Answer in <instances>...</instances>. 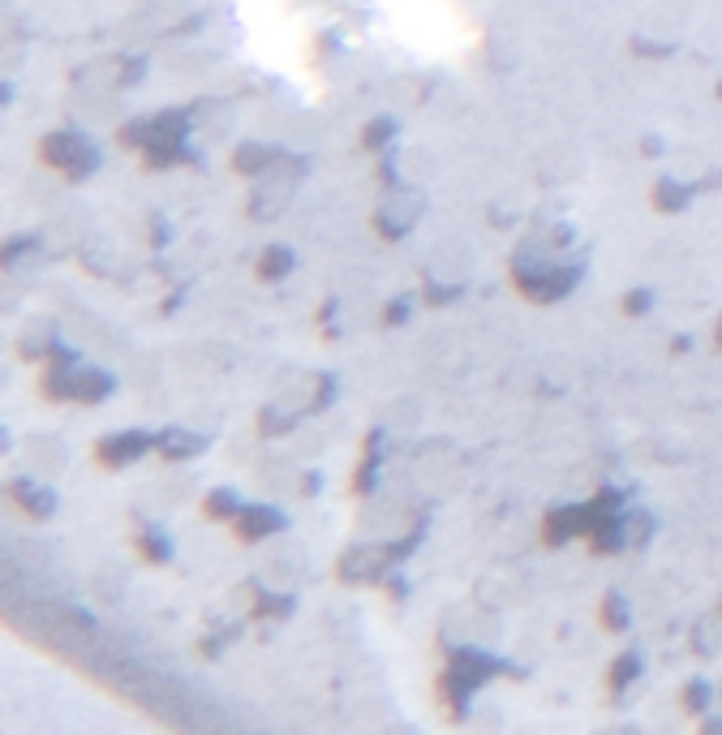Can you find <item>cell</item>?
I'll return each instance as SVG.
<instances>
[{
	"label": "cell",
	"instance_id": "16",
	"mask_svg": "<svg viewBox=\"0 0 722 735\" xmlns=\"http://www.w3.org/2000/svg\"><path fill=\"white\" fill-rule=\"evenodd\" d=\"M288 611H293L288 594H254V607H250L254 619H284Z\"/></svg>",
	"mask_w": 722,
	"mask_h": 735
},
{
	"label": "cell",
	"instance_id": "21",
	"mask_svg": "<svg viewBox=\"0 0 722 735\" xmlns=\"http://www.w3.org/2000/svg\"><path fill=\"white\" fill-rule=\"evenodd\" d=\"M606 624H611V628H619V624H624V607H619L615 598L606 602Z\"/></svg>",
	"mask_w": 722,
	"mask_h": 735
},
{
	"label": "cell",
	"instance_id": "8",
	"mask_svg": "<svg viewBox=\"0 0 722 735\" xmlns=\"http://www.w3.org/2000/svg\"><path fill=\"white\" fill-rule=\"evenodd\" d=\"M207 448V439H198V435H190V430H164V435H155V452H160L164 460H190L194 452H202Z\"/></svg>",
	"mask_w": 722,
	"mask_h": 735
},
{
	"label": "cell",
	"instance_id": "14",
	"mask_svg": "<svg viewBox=\"0 0 722 735\" xmlns=\"http://www.w3.org/2000/svg\"><path fill=\"white\" fill-rule=\"evenodd\" d=\"M241 508H237V495L233 490H211L207 499H202V516H207V521H233Z\"/></svg>",
	"mask_w": 722,
	"mask_h": 735
},
{
	"label": "cell",
	"instance_id": "7",
	"mask_svg": "<svg viewBox=\"0 0 722 735\" xmlns=\"http://www.w3.org/2000/svg\"><path fill=\"white\" fill-rule=\"evenodd\" d=\"M9 499L18 503V508L31 516V521H48V516L56 512V499L43 486H31V482H13L9 486Z\"/></svg>",
	"mask_w": 722,
	"mask_h": 735
},
{
	"label": "cell",
	"instance_id": "2",
	"mask_svg": "<svg viewBox=\"0 0 722 735\" xmlns=\"http://www.w3.org/2000/svg\"><path fill=\"white\" fill-rule=\"evenodd\" d=\"M512 284L516 293L529 297V301H555L572 288V276L559 267H546V263H533L529 250H516L512 258Z\"/></svg>",
	"mask_w": 722,
	"mask_h": 735
},
{
	"label": "cell",
	"instance_id": "18",
	"mask_svg": "<svg viewBox=\"0 0 722 735\" xmlns=\"http://www.w3.org/2000/svg\"><path fill=\"white\" fill-rule=\"evenodd\" d=\"M379 319H383V327H400L404 319H409V301H404V297H396V301H387V306H383V314H379Z\"/></svg>",
	"mask_w": 722,
	"mask_h": 735
},
{
	"label": "cell",
	"instance_id": "17",
	"mask_svg": "<svg viewBox=\"0 0 722 735\" xmlns=\"http://www.w3.org/2000/svg\"><path fill=\"white\" fill-rule=\"evenodd\" d=\"M426 306H447V301H456L460 297V288L456 284H426Z\"/></svg>",
	"mask_w": 722,
	"mask_h": 735
},
{
	"label": "cell",
	"instance_id": "12",
	"mask_svg": "<svg viewBox=\"0 0 722 735\" xmlns=\"http://www.w3.org/2000/svg\"><path fill=\"white\" fill-rule=\"evenodd\" d=\"M396 138V121L392 117H374L366 129H361V151L370 155H387V147H392Z\"/></svg>",
	"mask_w": 722,
	"mask_h": 735
},
{
	"label": "cell",
	"instance_id": "11",
	"mask_svg": "<svg viewBox=\"0 0 722 735\" xmlns=\"http://www.w3.org/2000/svg\"><path fill=\"white\" fill-rule=\"evenodd\" d=\"M288 271H293V250H284V245H267V250L258 254L254 276L263 280V284H276V280H284Z\"/></svg>",
	"mask_w": 722,
	"mask_h": 735
},
{
	"label": "cell",
	"instance_id": "10",
	"mask_svg": "<svg viewBox=\"0 0 722 735\" xmlns=\"http://www.w3.org/2000/svg\"><path fill=\"white\" fill-rule=\"evenodd\" d=\"M108 396H112V374L95 370V366L78 370V379H74V400H82V405H99V400H108Z\"/></svg>",
	"mask_w": 722,
	"mask_h": 735
},
{
	"label": "cell",
	"instance_id": "6",
	"mask_svg": "<svg viewBox=\"0 0 722 735\" xmlns=\"http://www.w3.org/2000/svg\"><path fill=\"white\" fill-rule=\"evenodd\" d=\"M589 525V508H555V512H546V521H542V542L546 546H563L568 538H576Z\"/></svg>",
	"mask_w": 722,
	"mask_h": 735
},
{
	"label": "cell",
	"instance_id": "5",
	"mask_svg": "<svg viewBox=\"0 0 722 735\" xmlns=\"http://www.w3.org/2000/svg\"><path fill=\"white\" fill-rule=\"evenodd\" d=\"M228 525H233L237 542H263V538H271V533L284 529V516L276 508H241Z\"/></svg>",
	"mask_w": 722,
	"mask_h": 735
},
{
	"label": "cell",
	"instance_id": "9",
	"mask_svg": "<svg viewBox=\"0 0 722 735\" xmlns=\"http://www.w3.org/2000/svg\"><path fill=\"white\" fill-rule=\"evenodd\" d=\"M276 164H280V151L258 147V142H245V147L233 151V172H241V177H258V172H267Z\"/></svg>",
	"mask_w": 722,
	"mask_h": 735
},
{
	"label": "cell",
	"instance_id": "3",
	"mask_svg": "<svg viewBox=\"0 0 722 735\" xmlns=\"http://www.w3.org/2000/svg\"><path fill=\"white\" fill-rule=\"evenodd\" d=\"M147 452H155V435H142V430H125V435H104L95 443V460L104 469H125L142 460Z\"/></svg>",
	"mask_w": 722,
	"mask_h": 735
},
{
	"label": "cell",
	"instance_id": "19",
	"mask_svg": "<svg viewBox=\"0 0 722 735\" xmlns=\"http://www.w3.org/2000/svg\"><path fill=\"white\" fill-rule=\"evenodd\" d=\"M224 645H228V632H220V637H207V641H202V645H198V650H202V654H207V658H215V654H220V650H224Z\"/></svg>",
	"mask_w": 722,
	"mask_h": 735
},
{
	"label": "cell",
	"instance_id": "15",
	"mask_svg": "<svg viewBox=\"0 0 722 735\" xmlns=\"http://www.w3.org/2000/svg\"><path fill=\"white\" fill-rule=\"evenodd\" d=\"M138 555L147 559V564H168L172 546H168V538H164V533H155V529H142V533H138Z\"/></svg>",
	"mask_w": 722,
	"mask_h": 735
},
{
	"label": "cell",
	"instance_id": "4",
	"mask_svg": "<svg viewBox=\"0 0 722 735\" xmlns=\"http://www.w3.org/2000/svg\"><path fill=\"white\" fill-rule=\"evenodd\" d=\"M392 564H396L392 546H383V551H374V546H357V551L340 555L336 576H340L344 585H370V581H379V576L392 568Z\"/></svg>",
	"mask_w": 722,
	"mask_h": 735
},
{
	"label": "cell",
	"instance_id": "20",
	"mask_svg": "<svg viewBox=\"0 0 722 735\" xmlns=\"http://www.w3.org/2000/svg\"><path fill=\"white\" fill-rule=\"evenodd\" d=\"M628 675H632V658H619V662H615V675H611V684L619 688V684L628 680Z\"/></svg>",
	"mask_w": 722,
	"mask_h": 735
},
{
	"label": "cell",
	"instance_id": "13",
	"mask_svg": "<svg viewBox=\"0 0 722 735\" xmlns=\"http://www.w3.org/2000/svg\"><path fill=\"white\" fill-rule=\"evenodd\" d=\"M379 443H383V435H379V430H370V435H366V452H361V465L353 473V490H357V495H361V490H370V482H374V469H379Z\"/></svg>",
	"mask_w": 722,
	"mask_h": 735
},
{
	"label": "cell",
	"instance_id": "1",
	"mask_svg": "<svg viewBox=\"0 0 722 735\" xmlns=\"http://www.w3.org/2000/svg\"><path fill=\"white\" fill-rule=\"evenodd\" d=\"M39 155H43V164H52L65 181H86L99 168L95 147L82 134H74V129H56V134H48L39 142Z\"/></svg>",
	"mask_w": 722,
	"mask_h": 735
}]
</instances>
